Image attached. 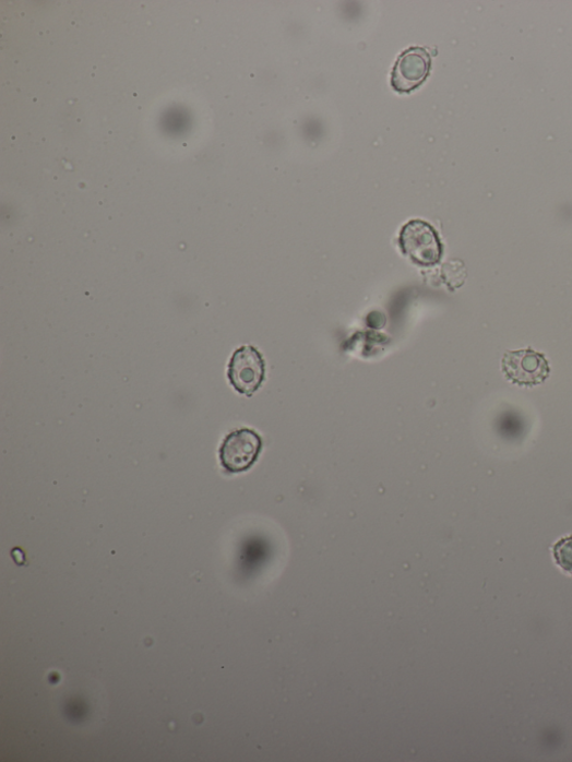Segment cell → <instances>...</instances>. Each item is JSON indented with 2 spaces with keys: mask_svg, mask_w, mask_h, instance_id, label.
Listing matches in <instances>:
<instances>
[{
  "mask_svg": "<svg viewBox=\"0 0 572 762\" xmlns=\"http://www.w3.org/2000/svg\"><path fill=\"white\" fill-rule=\"evenodd\" d=\"M558 565L572 575V536L560 539L553 547Z\"/></svg>",
  "mask_w": 572,
  "mask_h": 762,
  "instance_id": "obj_6",
  "label": "cell"
},
{
  "mask_svg": "<svg viewBox=\"0 0 572 762\" xmlns=\"http://www.w3.org/2000/svg\"><path fill=\"white\" fill-rule=\"evenodd\" d=\"M398 243L403 254L420 266L439 264L444 252L437 229L421 219H412L403 226Z\"/></svg>",
  "mask_w": 572,
  "mask_h": 762,
  "instance_id": "obj_1",
  "label": "cell"
},
{
  "mask_svg": "<svg viewBox=\"0 0 572 762\" xmlns=\"http://www.w3.org/2000/svg\"><path fill=\"white\" fill-rule=\"evenodd\" d=\"M502 372L514 385L535 388L549 378L550 365L544 354L527 348L508 352L502 359Z\"/></svg>",
  "mask_w": 572,
  "mask_h": 762,
  "instance_id": "obj_3",
  "label": "cell"
},
{
  "mask_svg": "<svg viewBox=\"0 0 572 762\" xmlns=\"http://www.w3.org/2000/svg\"><path fill=\"white\" fill-rule=\"evenodd\" d=\"M432 58L422 47L413 46L397 59L392 72V86L398 93H410L431 73Z\"/></svg>",
  "mask_w": 572,
  "mask_h": 762,
  "instance_id": "obj_5",
  "label": "cell"
},
{
  "mask_svg": "<svg viewBox=\"0 0 572 762\" xmlns=\"http://www.w3.org/2000/svg\"><path fill=\"white\" fill-rule=\"evenodd\" d=\"M266 365L262 354L253 346H243L233 354L227 378L231 388L241 395L252 397L263 385Z\"/></svg>",
  "mask_w": 572,
  "mask_h": 762,
  "instance_id": "obj_2",
  "label": "cell"
},
{
  "mask_svg": "<svg viewBox=\"0 0 572 762\" xmlns=\"http://www.w3.org/2000/svg\"><path fill=\"white\" fill-rule=\"evenodd\" d=\"M262 449V438L251 428H241L224 439L219 448V461L226 472L243 473L257 463Z\"/></svg>",
  "mask_w": 572,
  "mask_h": 762,
  "instance_id": "obj_4",
  "label": "cell"
}]
</instances>
